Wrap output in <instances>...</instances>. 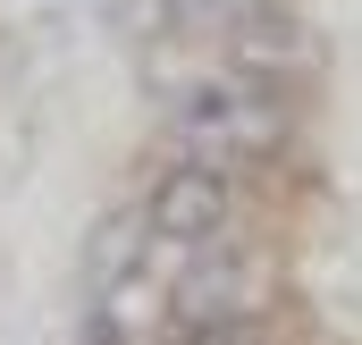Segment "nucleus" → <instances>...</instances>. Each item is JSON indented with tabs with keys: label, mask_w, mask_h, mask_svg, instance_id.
Segmentation results:
<instances>
[{
	"label": "nucleus",
	"mask_w": 362,
	"mask_h": 345,
	"mask_svg": "<svg viewBox=\"0 0 362 345\" xmlns=\"http://www.w3.org/2000/svg\"><path fill=\"white\" fill-rule=\"evenodd\" d=\"M177 135H185V152H211V160H270L286 144V93L253 68L202 76L177 101Z\"/></svg>",
	"instance_id": "obj_1"
},
{
	"label": "nucleus",
	"mask_w": 362,
	"mask_h": 345,
	"mask_svg": "<svg viewBox=\"0 0 362 345\" xmlns=\"http://www.w3.org/2000/svg\"><path fill=\"white\" fill-rule=\"evenodd\" d=\"M144 211H152V228L169 245H219V228H228V177L211 160H177V169H160Z\"/></svg>",
	"instance_id": "obj_2"
},
{
	"label": "nucleus",
	"mask_w": 362,
	"mask_h": 345,
	"mask_svg": "<svg viewBox=\"0 0 362 345\" xmlns=\"http://www.w3.org/2000/svg\"><path fill=\"white\" fill-rule=\"evenodd\" d=\"M169 312H177V329L245 320V312H253V261H245V253H202V261H194V269L177 278Z\"/></svg>",
	"instance_id": "obj_3"
},
{
	"label": "nucleus",
	"mask_w": 362,
	"mask_h": 345,
	"mask_svg": "<svg viewBox=\"0 0 362 345\" xmlns=\"http://www.w3.org/2000/svg\"><path fill=\"white\" fill-rule=\"evenodd\" d=\"M152 211H118V219H101L93 228V253H85V278L93 295H118V286H135V269H144V253H152Z\"/></svg>",
	"instance_id": "obj_4"
},
{
	"label": "nucleus",
	"mask_w": 362,
	"mask_h": 345,
	"mask_svg": "<svg viewBox=\"0 0 362 345\" xmlns=\"http://www.w3.org/2000/svg\"><path fill=\"white\" fill-rule=\"evenodd\" d=\"M228 51H236L245 68H278V59H303V25H295L286 8H270V0H262V8H253V17H245L236 34H228Z\"/></svg>",
	"instance_id": "obj_5"
},
{
	"label": "nucleus",
	"mask_w": 362,
	"mask_h": 345,
	"mask_svg": "<svg viewBox=\"0 0 362 345\" xmlns=\"http://www.w3.org/2000/svg\"><path fill=\"white\" fill-rule=\"evenodd\" d=\"M262 0H169V25L177 34H236Z\"/></svg>",
	"instance_id": "obj_6"
},
{
	"label": "nucleus",
	"mask_w": 362,
	"mask_h": 345,
	"mask_svg": "<svg viewBox=\"0 0 362 345\" xmlns=\"http://www.w3.org/2000/svg\"><path fill=\"white\" fill-rule=\"evenodd\" d=\"M177 345H262L253 320H211V329H177Z\"/></svg>",
	"instance_id": "obj_7"
}]
</instances>
